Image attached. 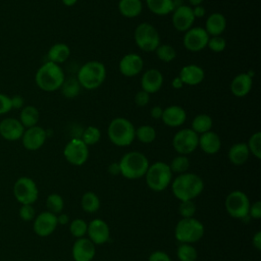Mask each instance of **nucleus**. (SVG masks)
<instances>
[{
    "label": "nucleus",
    "instance_id": "1",
    "mask_svg": "<svg viewBox=\"0 0 261 261\" xmlns=\"http://www.w3.org/2000/svg\"><path fill=\"white\" fill-rule=\"evenodd\" d=\"M171 189L176 199L180 201L193 200L202 193L204 182L199 175L185 172L175 177L172 181Z\"/></svg>",
    "mask_w": 261,
    "mask_h": 261
},
{
    "label": "nucleus",
    "instance_id": "2",
    "mask_svg": "<svg viewBox=\"0 0 261 261\" xmlns=\"http://www.w3.org/2000/svg\"><path fill=\"white\" fill-rule=\"evenodd\" d=\"M65 80L63 69L59 64L47 61L42 64L35 75L36 85L45 92H54L60 89Z\"/></svg>",
    "mask_w": 261,
    "mask_h": 261
},
{
    "label": "nucleus",
    "instance_id": "3",
    "mask_svg": "<svg viewBox=\"0 0 261 261\" xmlns=\"http://www.w3.org/2000/svg\"><path fill=\"white\" fill-rule=\"evenodd\" d=\"M76 79L82 88L95 90L104 83L106 79V67L100 61H88L79 69Z\"/></svg>",
    "mask_w": 261,
    "mask_h": 261
},
{
    "label": "nucleus",
    "instance_id": "4",
    "mask_svg": "<svg viewBox=\"0 0 261 261\" xmlns=\"http://www.w3.org/2000/svg\"><path fill=\"white\" fill-rule=\"evenodd\" d=\"M118 164L120 173L125 178L137 179L146 174L149 167V160L143 153L132 151L125 153Z\"/></svg>",
    "mask_w": 261,
    "mask_h": 261
},
{
    "label": "nucleus",
    "instance_id": "5",
    "mask_svg": "<svg viewBox=\"0 0 261 261\" xmlns=\"http://www.w3.org/2000/svg\"><path fill=\"white\" fill-rule=\"evenodd\" d=\"M136 128L134 124L124 117L112 119L108 125L107 134L110 142L118 147L129 146L135 140Z\"/></svg>",
    "mask_w": 261,
    "mask_h": 261
},
{
    "label": "nucleus",
    "instance_id": "6",
    "mask_svg": "<svg viewBox=\"0 0 261 261\" xmlns=\"http://www.w3.org/2000/svg\"><path fill=\"white\" fill-rule=\"evenodd\" d=\"M145 175L147 186L155 192L165 190L171 182L172 178V172L169 165L161 161H157L152 165H149Z\"/></svg>",
    "mask_w": 261,
    "mask_h": 261
},
{
    "label": "nucleus",
    "instance_id": "7",
    "mask_svg": "<svg viewBox=\"0 0 261 261\" xmlns=\"http://www.w3.org/2000/svg\"><path fill=\"white\" fill-rule=\"evenodd\" d=\"M204 234V225L196 218H182L175 226L174 236L180 243L192 244L198 242Z\"/></svg>",
    "mask_w": 261,
    "mask_h": 261
},
{
    "label": "nucleus",
    "instance_id": "8",
    "mask_svg": "<svg viewBox=\"0 0 261 261\" xmlns=\"http://www.w3.org/2000/svg\"><path fill=\"white\" fill-rule=\"evenodd\" d=\"M134 38L136 45L145 52H154L161 44L158 31L148 22H142L136 28Z\"/></svg>",
    "mask_w": 261,
    "mask_h": 261
},
{
    "label": "nucleus",
    "instance_id": "9",
    "mask_svg": "<svg viewBox=\"0 0 261 261\" xmlns=\"http://www.w3.org/2000/svg\"><path fill=\"white\" fill-rule=\"evenodd\" d=\"M225 209L234 218H245L249 215L250 201L248 196L241 191H233L225 198Z\"/></svg>",
    "mask_w": 261,
    "mask_h": 261
},
{
    "label": "nucleus",
    "instance_id": "10",
    "mask_svg": "<svg viewBox=\"0 0 261 261\" xmlns=\"http://www.w3.org/2000/svg\"><path fill=\"white\" fill-rule=\"evenodd\" d=\"M13 194L15 199L21 205H32L37 201L39 191L36 182L32 178L28 176H21L15 181L13 186Z\"/></svg>",
    "mask_w": 261,
    "mask_h": 261
},
{
    "label": "nucleus",
    "instance_id": "11",
    "mask_svg": "<svg viewBox=\"0 0 261 261\" xmlns=\"http://www.w3.org/2000/svg\"><path fill=\"white\" fill-rule=\"evenodd\" d=\"M199 143V135L192 128L179 129L172 139V146L174 150L180 155H188L194 152Z\"/></svg>",
    "mask_w": 261,
    "mask_h": 261
},
{
    "label": "nucleus",
    "instance_id": "12",
    "mask_svg": "<svg viewBox=\"0 0 261 261\" xmlns=\"http://www.w3.org/2000/svg\"><path fill=\"white\" fill-rule=\"evenodd\" d=\"M63 155L70 164L81 166L88 160L89 147L81 138H72L64 147Z\"/></svg>",
    "mask_w": 261,
    "mask_h": 261
},
{
    "label": "nucleus",
    "instance_id": "13",
    "mask_svg": "<svg viewBox=\"0 0 261 261\" xmlns=\"http://www.w3.org/2000/svg\"><path fill=\"white\" fill-rule=\"evenodd\" d=\"M209 35L204 28L192 27L190 30L185 32L184 46L191 52H199L207 47Z\"/></svg>",
    "mask_w": 261,
    "mask_h": 261
},
{
    "label": "nucleus",
    "instance_id": "14",
    "mask_svg": "<svg viewBox=\"0 0 261 261\" xmlns=\"http://www.w3.org/2000/svg\"><path fill=\"white\" fill-rule=\"evenodd\" d=\"M47 139V132L39 125L28 127L24 129L21 137L23 147L29 151H37L44 144Z\"/></svg>",
    "mask_w": 261,
    "mask_h": 261
},
{
    "label": "nucleus",
    "instance_id": "15",
    "mask_svg": "<svg viewBox=\"0 0 261 261\" xmlns=\"http://www.w3.org/2000/svg\"><path fill=\"white\" fill-rule=\"evenodd\" d=\"M171 21L174 29L178 32H187L188 30H190L195 21L192 7L184 4L175 8L172 11Z\"/></svg>",
    "mask_w": 261,
    "mask_h": 261
},
{
    "label": "nucleus",
    "instance_id": "16",
    "mask_svg": "<svg viewBox=\"0 0 261 261\" xmlns=\"http://www.w3.org/2000/svg\"><path fill=\"white\" fill-rule=\"evenodd\" d=\"M144 67L143 58L136 53L125 54L119 61L118 68L122 75L132 77L139 74Z\"/></svg>",
    "mask_w": 261,
    "mask_h": 261
},
{
    "label": "nucleus",
    "instance_id": "17",
    "mask_svg": "<svg viewBox=\"0 0 261 261\" xmlns=\"http://www.w3.org/2000/svg\"><path fill=\"white\" fill-rule=\"evenodd\" d=\"M57 216L49 211L40 213L34 221V231L40 237H48L57 226Z\"/></svg>",
    "mask_w": 261,
    "mask_h": 261
},
{
    "label": "nucleus",
    "instance_id": "18",
    "mask_svg": "<svg viewBox=\"0 0 261 261\" xmlns=\"http://www.w3.org/2000/svg\"><path fill=\"white\" fill-rule=\"evenodd\" d=\"M24 129V126L17 118L7 117L0 121V136L7 141L21 139Z\"/></svg>",
    "mask_w": 261,
    "mask_h": 261
},
{
    "label": "nucleus",
    "instance_id": "19",
    "mask_svg": "<svg viewBox=\"0 0 261 261\" xmlns=\"http://www.w3.org/2000/svg\"><path fill=\"white\" fill-rule=\"evenodd\" d=\"M87 232L90 237L89 240L95 245H102L106 243L110 236L108 224L100 218H96L88 224Z\"/></svg>",
    "mask_w": 261,
    "mask_h": 261
},
{
    "label": "nucleus",
    "instance_id": "20",
    "mask_svg": "<svg viewBox=\"0 0 261 261\" xmlns=\"http://www.w3.org/2000/svg\"><path fill=\"white\" fill-rule=\"evenodd\" d=\"M96 253L95 244L89 239L80 238L72 247V257L74 261H92Z\"/></svg>",
    "mask_w": 261,
    "mask_h": 261
},
{
    "label": "nucleus",
    "instance_id": "21",
    "mask_svg": "<svg viewBox=\"0 0 261 261\" xmlns=\"http://www.w3.org/2000/svg\"><path fill=\"white\" fill-rule=\"evenodd\" d=\"M163 85V74L156 68H150L146 70L141 79L142 90L149 95L158 92Z\"/></svg>",
    "mask_w": 261,
    "mask_h": 261
},
{
    "label": "nucleus",
    "instance_id": "22",
    "mask_svg": "<svg viewBox=\"0 0 261 261\" xmlns=\"http://www.w3.org/2000/svg\"><path fill=\"white\" fill-rule=\"evenodd\" d=\"M161 119L167 126L177 127L185 123L187 119V113L182 107L178 105H171L163 109Z\"/></svg>",
    "mask_w": 261,
    "mask_h": 261
},
{
    "label": "nucleus",
    "instance_id": "23",
    "mask_svg": "<svg viewBox=\"0 0 261 261\" xmlns=\"http://www.w3.org/2000/svg\"><path fill=\"white\" fill-rule=\"evenodd\" d=\"M178 76L182 81L184 85L196 86L203 82L205 77V72L204 69L199 65L188 64L180 69Z\"/></svg>",
    "mask_w": 261,
    "mask_h": 261
},
{
    "label": "nucleus",
    "instance_id": "24",
    "mask_svg": "<svg viewBox=\"0 0 261 261\" xmlns=\"http://www.w3.org/2000/svg\"><path fill=\"white\" fill-rule=\"evenodd\" d=\"M252 85L253 79L247 72H243L232 79L230 83V91L233 96L242 98L250 93Z\"/></svg>",
    "mask_w": 261,
    "mask_h": 261
},
{
    "label": "nucleus",
    "instance_id": "25",
    "mask_svg": "<svg viewBox=\"0 0 261 261\" xmlns=\"http://www.w3.org/2000/svg\"><path fill=\"white\" fill-rule=\"evenodd\" d=\"M198 146L201 148V150L206 154H216L220 148H221V140L220 137L212 132L209 130L207 133L201 134L199 136V143Z\"/></svg>",
    "mask_w": 261,
    "mask_h": 261
},
{
    "label": "nucleus",
    "instance_id": "26",
    "mask_svg": "<svg viewBox=\"0 0 261 261\" xmlns=\"http://www.w3.org/2000/svg\"><path fill=\"white\" fill-rule=\"evenodd\" d=\"M226 28V19L220 12L210 14L205 23V31L211 37L220 36Z\"/></svg>",
    "mask_w": 261,
    "mask_h": 261
},
{
    "label": "nucleus",
    "instance_id": "27",
    "mask_svg": "<svg viewBox=\"0 0 261 261\" xmlns=\"http://www.w3.org/2000/svg\"><path fill=\"white\" fill-rule=\"evenodd\" d=\"M250 155V151L246 143H236L228 150L227 156L229 161L234 165H242L246 163Z\"/></svg>",
    "mask_w": 261,
    "mask_h": 261
},
{
    "label": "nucleus",
    "instance_id": "28",
    "mask_svg": "<svg viewBox=\"0 0 261 261\" xmlns=\"http://www.w3.org/2000/svg\"><path fill=\"white\" fill-rule=\"evenodd\" d=\"M69 55L70 49L65 43H56L52 45L47 53L48 61L54 62L56 64H60L66 61Z\"/></svg>",
    "mask_w": 261,
    "mask_h": 261
},
{
    "label": "nucleus",
    "instance_id": "29",
    "mask_svg": "<svg viewBox=\"0 0 261 261\" xmlns=\"http://www.w3.org/2000/svg\"><path fill=\"white\" fill-rule=\"evenodd\" d=\"M118 10L124 17H137L143 10V4L141 0H119Z\"/></svg>",
    "mask_w": 261,
    "mask_h": 261
},
{
    "label": "nucleus",
    "instance_id": "30",
    "mask_svg": "<svg viewBox=\"0 0 261 261\" xmlns=\"http://www.w3.org/2000/svg\"><path fill=\"white\" fill-rule=\"evenodd\" d=\"M39 118H40L39 110L33 105H28L21 108L18 120L24 126V128H28V127L37 125Z\"/></svg>",
    "mask_w": 261,
    "mask_h": 261
},
{
    "label": "nucleus",
    "instance_id": "31",
    "mask_svg": "<svg viewBox=\"0 0 261 261\" xmlns=\"http://www.w3.org/2000/svg\"><path fill=\"white\" fill-rule=\"evenodd\" d=\"M149 10L156 15H167L173 11L172 0H146Z\"/></svg>",
    "mask_w": 261,
    "mask_h": 261
},
{
    "label": "nucleus",
    "instance_id": "32",
    "mask_svg": "<svg viewBox=\"0 0 261 261\" xmlns=\"http://www.w3.org/2000/svg\"><path fill=\"white\" fill-rule=\"evenodd\" d=\"M213 125V120L211 118L210 115L202 113V114H198L194 117L193 121H192V129L196 133V134H204L207 133L209 130H211V127Z\"/></svg>",
    "mask_w": 261,
    "mask_h": 261
},
{
    "label": "nucleus",
    "instance_id": "33",
    "mask_svg": "<svg viewBox=\"0 0 261 261\" xmlns=\"http://www.w3.org/2000/svg\"><path fill=\"white\" fill-rule=\"evenodd\" d=\"M82 86L79 83L76 77L70 76L64 80L62 86L60 87L61 90V94L65 97V98H75L76 96H79L80 92H81Z\"/></svg>",
    "mask_w": 261,
    "mask_h": 261
},
{
    "label": "nucleus",
    "instance_id": "34",
    "mask_svg": "<svg viewBox=\"0 0 261 261\" xmlns=\"http://www.w3.org/2000/svg\"><path fill=\"white\" fill-rule=\"evenodd\" d=\"M135 137L144 144H150L156 139V130L153 126L144 124L136 128Z\"/></svg>",
    "mask_w": 261,
    "mask_h": 261
},
{
    "label": "nucleus",
    "instance_id": "35",
    "mask_svg": "<svg viewBox=\"0 0 261 261\" xmlns=\"http://www.w3.org/2000/svg\"><path fill=\"white\" fill-rule=\"evenodd\" d=\"M100 207V200L93 192H87L82 197V208L88 213L96 212Z\"/></svg>",
    "mask_w": 261,
    "mask_h": 261
},
{
    "label": "nucleus",
    "instance_id": "36",
    "mask_svg": "<svg viewBox=\"0 0 261 261\" xmlns=\"http://www.w3.org/2000/svg\"><path fill=\"white\" fill-rule=\"evenodd\" d=\"M82 141L89 147L97 144L101 139V132L98 127L94 125H90L84 129L82 136L80 137Z\"/></svg>",
    "mask_w": 261,
    "mask_h": 261
},
{
    "label": "nucleus",
    "instance_id": "37",
    "mask_svg": "<svg viewBox=\"0 0 261 261\" xmlns=\"http://www.w3.org/2000/svg\"><path fill=\"white\" fill-rule=\"evenodd\" d=\"M177 258L180 261H196L198 257L197 250L190 244L180 243L176 251Z\"/></svg>",
    "mask_w": 261,
    "mask_h": 261
},
{
    "label": "nucleus",
    "instance_id": "38",
    "mask_svg": "<svg viewBox=\"0 0 261 261\" xmlns=\"http://www.w3.org/2000/svg\"><path fill=\"white\" fill-rule=\"evenodd\" d=\"M46 206L48 208V211L53 214H59L63 210L64 202L60 195L58 194H51L47 197L46 200Z\"/></svg>",
    "mask_w": 261,
    "mask_h": 261
},
{
    "label": "nucleus",
    "instance_id": "39",
    "mask_svg": "<svg viewBox=\"0 0 261 261\" xmlns=\"http://www.w3.org/2000/svg\"><path fill=\"white\" fill-rule=\"evenodd\" d=\"M155 52L157 57L163 62H170L176 57V51L168 44H160Z\"/></svg>",
    "mask_w": 261,
    "mask_h": 261
},
{
    "label": "nucleus",
    "instance_id": "40",
    "mask_svg": "<svg viewBox=\"0 0 261 261\" xmlns=\"http://www.w3.org/2000/svg\"><path fill=\"white\" fill-rule=\"evenodd\" d=\"M168 165H169L171 172L181 174V173L187 172V170L190 166V161L186 155H178V156L174 157L172 159L171 163Z\"/></svg>",
    "mask_w": 261,
    "mask_h": 261
},
{
    "label": "nucleus",
    "instance_id": "41",
    "mask_svg": "<svg viewBox=\"0 0 261 261\" xmlns=\"http://www.w3.org/2000/svg\"><path fill=\"white\" fill-rule=\"evenodd\" d=\"M250 153H252L257 159L261 158V133L256 132L254 133L247 144Z\"/></svg>",
    "mask_w": 261,
    "mask_h": 261
},
{
    "label": "nucleus",
    "instance_id": "42",
    "mask_svg": "<svg viewBox=\"0 0 261 261\" xmlns=\"http://www.w3.org/2000/svg\"><path fill=\"white\" fill-rule=\"evenodd\" d=\"M87 229H88L87 222L81 218H76L72 220L69 226L70 233L77 239L83 238L87 233Z\"/></svg>",
    "mask_w": 261,
    "mask_h": 261
},
{
    "label": "nucleus",
    "instance_id": "43",
    "mask_svg": "<svg viewBox=\"0 0 261 261\" xmlns=\"http://www.w3.org/2000/svg\"><path fill=\"white\" fill-rule=\"evenodd\" d=\"M207 47L213 51V52H222L226 47V41L221 36H215V37H209Z\"/></svg>",
    "mask_w": 261,
    "mask_h": 261
},
{
    "label": "nucleus",
    "instance_id": "44",
    "mask_svg": "<svg viewBox=\"0 0 261 261\" xmlns=\"http://www.w3.org/2000/svg\"><path fill=\"white\" fill-rule=\"evenodd\" d=\"M178 211L182 218H191L196 212V205L193 202V200L181 201L178 207Z\"/></svg>",
    "mask_w": 261,
    "mask_h": 261
},
{
    "label": "nucleus",
    "instance_id": "45",
    "mask_svg": "<svg viewBox=\"0 0 261 261\" xmlns=\"http://www.w3.org/2000/svg\"><path fill=\"white\" fill-rule=\"evenodd\" d=\"M19 216L24 221H30L35 217V209L32 205L25 204L21 205L19 209Z\"/></svg>",
    "mask_w": 261,
    "mask_h": 261
},
{
    "label": "nucleus",
    "instance_id": "46",
    "mask_svg": "<svg viewBox=\"0 0 261 261\" xmlns=\"http://www.w3.org/2000/svg\"><path fill=\"white\" fill-rule=\"evenodd\" d=\"M11 102H10V97L0 93V115L6 114L11 110Z\"/></svg>",
    "mask_w": 261,
    "mask_h": 261
},
{
    "label": "nucleus",
    "instance_id": "47",
    "mask_svg": "<svg viewBox=\"0 0 261 261\" xmlns=\"http://www.w3.org/2000/svg\"><path fill=\"white\" fill-rule=\"evenodd\" d=\"M150 101V95L145 91H140L135 96V103L140 107L146 106Z\"/></svg>",
    "mask_w": 261,
    "mask_h": 261
},
{
    "label": "nucleus",
    "instance_id": "48",
    "mask_svg": "<svg viewBox=\"0 0 261 261\" xmlns=\"http://www.w3.org/2000/svg\"><path fill=\"white\" fill-rule=\"evenodd\" d=\"M149 261H171L170 257L163 251H155L149 256Z\"/></svg>",
    "mask_w": 261,
    "mask_h": 261
},
{
    "label": "nucleus",
    "instance_id": "49",
    "mask_svg": "<svg viewBox=\"0 0 261 261\" xmlns=\"http://www.w3.org/2000/svg\"><path fill=\"white\" fill-rule=\"evenodd\" d=\"M249 215L255 219H259L261 217V202L256 201L249 209Z\"/></svg>",
    "mask_w": 261,
    "mask_h": 261
},
{
    "label": "nucleus",
    "instance_id": "50",
    "mask_svg": "<svg viewBox=\"0 0 261 261\" xmlns=\"http://www.w3.org/2000/svg\"><path fill=\"white\" fill-rule=\"evenodd\" d=\"M10 102H11V108H14V109H21L24 104L23 98L19 95H14L10 97Z\"/></svg>",
    "mask_w": 261,
    "mask_h": 261
},
{
    "label": "nucleus",
    "instance_id": "51",
    "mask_svg": "<svg viewBox=\"0 0 261 261\" xmlns=\"http://www.w3.org/2000/svg\"><path fill=\"white\" fill-rule=\"evenodd\" d=\"M192 10H193V14H194L195 18H201V17H203V16L205 15V13H206V10H205V8H204L202 5L194 6V7L192 8Z\"/></svg>",
    "mask_w": 261,
    "mask_h": 261
},
{
    "label": "nucleus",
    "instance_id": "52",
    "mask_svg": "<svg viewBox=\"0 0 261 261\" xmlns=\"http://www.w3.org/2000/svg\"><path fill=\"white\" fill-rule=\"evenodd\" d=\"M162 112H163V109H162L160 106H154V107L151 109L150 114H151L152 118H154V119H161Z\"/></svg>",
    "mask_w": 261,
    "mask_h": 261
},
{
    "label": "nucleus",
    "instance_id": "53",
    "mask_svg": "<svg viewBox=\"0 0 261 261\" xmlns=\"http://www.w3.org/2000/svg\"><path fill=\"white\" fill-rule=\"evenodd\" d=\"M253 246L257 250H261V231H257L253 237Z\"/></svg>",
    "mask_w": 261,
    "mask_h": 261
},
{
    "label": "nucleus",
    "instance_id": "54",
    "mask_svg": "<svg viewBox=\"0 0 261 261\" xmlns=\"http://www.w3.org/2000/svg\"><path fill=\"white\" fill-rule=\"evenodd\" d=\"M108 171L110 174L112 175H117L120 173V168H119V164L118 162H114V163H111L108 167Z\"/></svg>",
    "mask_w": 261,
    "mask_h": 261
},
{
    "label": "nucleus",
    "instance_id": "55",
    "mask_svg": "<svg viewBox=\"0 0 261 261\" xmlns=\"http://www.w3.org/2000/svg\"><path fill=\"white\" fill-rule=\"evenodd\" d=\"M171 86L174 88V89H181L182 86H184V83L182 81L180 80L179 76H175L172 82H171Z\"/></svg>",
    "mask_w": 261,
    "mask_h": 261
},
{
    "label": "nucleus",
    "instance_id": "56",
    "mask_svg": "<svg viewBox=\"0 0 261 261\" xmlns=\"http://www.w3.org/2000/svg\"><path fill=\"white\" fill-rule=\"evenodd\" d=\"M69 220V217L68 215L64 214V213H60L58 216H57V223H60V224H66Z\"/></svg>",
    "mask_w": 261,
    "mask_h": 261
},
{
    "label": "nucleus",
    "instance_id": "57",
    "mask_svg": "<svg viewBox=\"0 0 261 261\" xmlns=\"http://www.w3.org/2000/svg\"><path fill=\"white\" fill-rule=\"evenodd\" d=\"M61 1L65 6H73L77 2V0H61Z\"/></svg>",
    "mask_w": 261,
    "mask_h": 261
},
{
    "label": "nucleus",
    "instance_id": "58",
    "mask_svg": "<svg viewBox=\"0 0 261 261\" xmlns=\"http://www.w3.org/2000/svg\"><path fill=\"white\" fill-rule=\"evenodd\" d=\"M189 1V3L191 4V6H198V5H201L202 4V2L204 1V0H188Z\"/></svg>",
    "mask_w": 261,
    "mask_h": 261
}]
</instances>
